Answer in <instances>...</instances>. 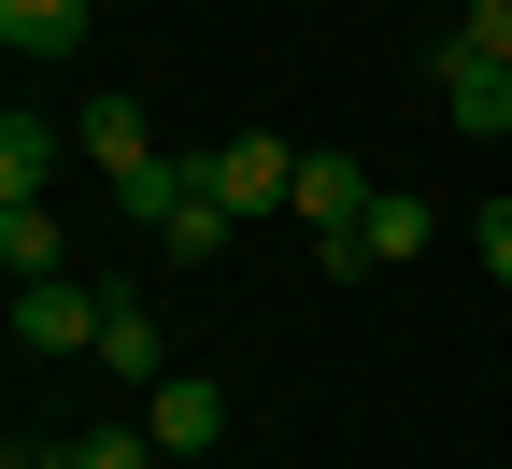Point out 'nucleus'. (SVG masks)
I'll return each instance as SVG.
<instances>
[{"label": "nucleus", "instance_id": "1", "mask_svg": "<svg viewBox=\"0 0 512 469\" xmlns=\"http://www.w3.org/2000/svg\"><path fill=\"white\" fill-rule=\"evenodd\" d=\"M427 242H441V199H427V185H384L370 214H356L342 242H313V256H328V271L356 285V271H399V256H427Z\"/></svg>", "mask_w": 512, "mask_h": 469}, {"label": "nucleus", "instance_id": "2", "mask_svg": "<svg viewBox=\"0 0 512 469\" xmlns=\"http://www.w3.org/2000/svg\"><path fill=\"white\" fill-rule=\"evenodd\" d=\"M200 185L228 199L242 228H256V214H299V143H271V128H242V143H214V157H200Z\"/></svg>", "mask_w": 512, "mask_h": 469}, {"label": "nucleus", "instance_id": "3", "mask_svg": "<svg viewBox=\"0 0 512 469\" xmlns=\"http://www.w3.org/2000/svg\"><path fill=\"white\" fill-rule=\"evenodd\" d=\"M143 441H157L171 469H200V455L228 441V384H214V370H157V384H143Z\"/></svg>", "mask_w": 512, "mask_h": 469}, {"label": "nucleus", "instance_id": "4", "mask_svg": "<svg viewBox=\"0 0 512 469\" xmlns=\"http://www.w3.org/2000/svg\"><path fill=\"white\" fill-rule=\"evenodd\" d=\"M100 313H114V285H15V342L29 356H100Z\"/></svg>", "mask_w": 512, "mask_h": 469}, {"label": "nucleus", "instance_id": "5", "mask_svg": "<svg viewBox=\"0 0 512 469\" xmlns=\"http://www.w3.org/2000/svg\"><path fill=\"white\" fill-rule=\"evenodd\" d=\"M441 128H470V143L512 128V72H498L484 43H441Z\"/></svg>", "mask_w": 512, "mask_h": 469}, {"label": "nucleus", "instance_id": "6", "mask_svg": "<svg viewBox=\"0 0 512 469\" xmlns=\"http://www.w3.org/2000/svg\"><path fill=\"white\" fill-rule=\"evenodd\" d=\"M370 199H384V185H370L342 143H313V157H299V228H313V242H342V228L370 214Z\"/></svg>", "mask_w": 512, "mask_h": 469}, {"label": "nucleus", "instance_id": "7", "mask_svg": "<svg viewBox=\"0 0 512 469\" xmlns=\"http://www.w3.org/2000/svg\"><path fill=\"white\" fill-rule=\"evenodd\" d=\"M57 157H86V143H72V128H43V114H0V199H43Z\"/></svg>", "mask_w": 512, "mask_h": 469}, {"label": "nucleus", "instance_id": "8", "mask_svg": "<svg viewBox=\"0 0 512 469\" xmlns=\"http://www.w3.org/2000/svg\"><path fill=\"white\" fill-rule=\"evenodd\" d=\"M0 271H15V285H57V271H72V242H57L43 199H0Z\"/></svg>", "mask_w": 512, "mask_h": 469}, {"label": "nucleus", "instance_id": "9", "mask_svg": "<svg viewBox=\"0 0 512 469\" xmlns=\"http://www.w3.org/2000/svg\"><path fill=\"white\" fill-rule=\"evenodd\" d=\"M86 370H114V384H157V370H171L157 313H143V299H114V313H100V356H86Z\"/></svg>", "mask_w": 512, "mask_h": 469}, {"label": "nucleus", "instance_id": "10", "mask_svg": "<svg viewBox=\"0 0 512 469\" xmlns=\"http://www.w3.org/2000/svg\"><path fill=\"white\" fill-rule=\"evenodd\" d=\"M185 171H200V157H185ZM228 242H242V214H228L214 185H185V199H171V228H157V256H228Z\"/></svg>", "mask_w": 512, "mask_h": 469}, {"label": "nucleus", "instance_id": "11", "mask_svg": "<svg viewBox=\"0 0 512 469\" xmlns=\"http://www.w3.org/2000/svg\"><path fill=\"white\" fill-rule=\"evenodd\" d=\"M0 43L15 57H72L86 43V0H0Z\"/></svg>", "mask_w": 512, "mask_h": 469}, {"label": "nucleus", "instance_id": "12", "mask_svg": "<svg viewBox=\"0 0 512 469\" xmlns=\"http://www.w3.org/2000/svg\"><path fill=\"white\" fill-rule=\"evenodd\" d=\"M72 469H171V455H157L143 427H86V441H72Z\"/></svg>", "mask_w": 512, "mask_h": 469}, {"label": "nucleus", "instance_id": "13", "mask_svg": "<svg viewBox=\"0 0 512 469\" xmlns=\"http://www.w3.org/2000/svg\"><path fill=\"white\" fill-rule=\"evenodd\" d=\"M456 43H484L498 72H512V0H470V29H456Z\"/></svg>", "mask_w": 512, "mask_h": 469}, {"label": "nucleus", "instance_id": "14", "mask_svg": "<svg viewBox=\"0 0 512 469\" xmlns=\"http://www.w3.org/2000/svg\"><path fill=\"white\" fill-rule=\"evenodd\" d=\"M470 242H484V271L512 285V199H484V228H470Z\"/></svg>", "mask_w": 512, "mask_h": 469}]
</instances>
